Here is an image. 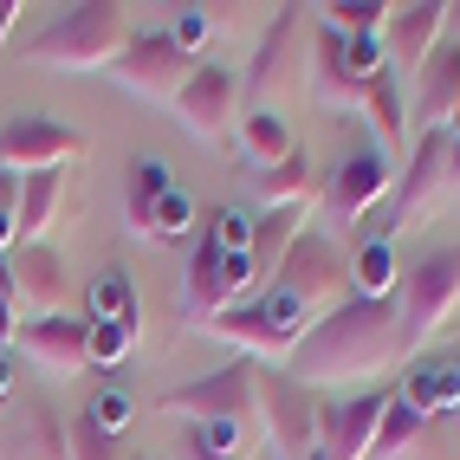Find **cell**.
Instances as JSON below:
<instances>
[{
	"mask_svg": "<svg viewBox=\"0 0 460 460\" xmlns=\"http://www.w3.org/2000/svg\"><path fill=\"white\" fill-rule=\"evenodd\" d=\"M402 357V312L389 298H337L331 312H318L305 324V337L286 357V376H298L305 389L318 383H363L383 376Z\"/></svg>",
	"mask_w": 460,
	"mask_h": 460,
	"instance_id": "cell-1",
	"label": "cell"
},
{
	"mask_svg": "<svg viewBox=\"0 0 460 460\" xmlns=\"http://www.w3.org/2000/svg\"><path fill=\"white\" fill-rule=\"evenodd\" d=\"M130 40V7L117 0H78V7H58L46 20V33L26 40L33 66H58V72H104Z\"/></svg>",
	"mask_w": 460,
	"mask_h": 460,
	"instance_id": "cell-2",
	"label": "cell"
},
{
	"mask_svg": "<svg viewBox=\"0 0 460 460\" xmlns=\"http://www.w3.org/2000/svg\"><path fill=\"white\" fill-rule=\"evenodd\" d=\"M253 370H260V363L234 357V363H221V370H208V376L181 383V389H163L156 409H163V415H189L195 428H247V435H260Z\"/></svg>",
	"mask_w": 460,
	"mask_h": 460,
	"instance_id": "cell-3",
	"label": "cell"
},
{
	"mask_svg": "<svg viewBox=\"0 0 460 460\" xmlns=\"http://www.w3.org/2000/svg\"><path fill=\"white\" fill-rule=\"evenodd\" d=\"M305 324H312V312H305V305H292L286 292L266 286L260 298H240V305H227V312H214L201 331L221 337V344H240V350L266 357L272 370H286V357H292V344L305 337Z\"/></svg>",
	"mask_w": 460,
	"mask_h": 460,
	"instance_id": "cell-4",
	"label": "cell"
},
{
	"mask_svg": "<svg viewBox=\"0 0 460 460\" xmlns=\"http://www.w3.org/2000/svg\"><path fill=\"white\" fill-rule=\"evenodd\" d=\"M460 305V240L454 247L421 253L402 279H395V312H402V357H421L435 324Z\"/></svg>",
	"mask_w": 460,
	"mask_h": 460,
	"instance_id": "cell-5",
	"label": "cell"
},
{
	"mask_svg": "<svg viewBox=\"0 0 460 460\" xmlns=\"http://www.w3.org/2000/svg\"><path fill=\"white\" fill-rule=\"evenodd\" d=\"M253 395H260V428L279 460H305L318 447V389H305L298 376L260 363L253 370Z\"/></svg>",
	"mask_w": 460,
	"mask_h": 460,
	"instance_id": "cell-6",
	"label": "cell"
},
{
	"mask_svg": "<svg viewBox=\"0 0 460 460\" xmlns=\"http://www.w3.org/2000/svg\"><path fill=\"white\" fill-rule=\"evenodd\" d=\"M447 143H454L447 130H415V137H409V163L395 169V201H389L383 227H376L370 240H395L402 227H415L421 208L447 189Z\"/></svg>",
	"mask_w": 460,
	"mask_h": 460,
	"instance_id": "cell-7",
	"label": "cell"
},
{
	"mask_svg": "<svg viewBox=\"0 0 460 460\" xmlns=\"http://www.w3.org/2000/svg\"><path fill=\"white\" fill-rule=\"evenodd\" d=\"M124 91H137V98H175L181 84H189V72H195V58L181 52L163 26H149V33H130L124 40V52L104 66Z\"/></svg>",
	"mask_w": 460,
	"mask_h": 460,
	"instance_id": "cell-8",
	"label": "cell"
},
{
	"mask_svg": "<svg viewBox=\"0 0 460 460\" xmlns=\"http://www.w3.org/2000/svg\"><path fill=\"white\" fill-rule=\"evenodd\" d=\"M272 292H286L292 305H305V312L318 318V305L331 312L337 305V286H344V266H337V247L318 234V227H298V240L286 247V260L272 266Z\"/></svg>",
	"mask_w": 460,
	"mask_h": 460,
	"instance_id": "cell-9",
	"label": "cell"
},
{
	"mask_svg": "<svg viewBox=\"0 0 460 460\" xmlns=\"http://www.w3.org/2000/svg\"><path fill=\"white\" fill-rule=\"evenodd\" d=\"M169 104H175V124H181V130H195L201 143H227L234 111H240V72L201 58V66L189 72V84H181Z\"/></svg>",
	"mask_w": 460,
	"mask_h": 460,
	"instance_id": "cell-10",
	"label": "cell"
},
{
	"mask_svg": "<svg viewBox=\"0 0 460 460\" xmlns=\"http://www.w3.org/2000/svg\"><path fill=\"white\" fill-rule=\"evenodd\" d=\"M395 389H357V395H318V454L324 460H363L376 441V421Z\"/></svg>",
	"mask_w": 460,
	"mask_h": 460,
	"instance_id": "cell-11",
	"label": "cell"
},
{
	"mask_svg": "<svg viewBox=\"0 0 460 460\" xmlns=\"http://www.w3.org/2000/svg\"><path fill=\"white\" fill-rule=\"evenodd\" d=\"M84 156V137L78 130H66V124H52V117H7L0 124V169L7 175H40V169H66V163H78Z\"/></svg>",
	"mask_w": 460,
	"mask_h": 460,
	"instance_id": "cell-12",
	"label": "cell"
},
{
	"mask_svg": "<svg viewBox=\"0 0 460 460\" xmlns=\"http://www.w3.org/2000/svg\"><path fill=\"white\" fill-rule=\"evenodd\" d=\"M13 344L26 350V363H40L46 376H78L84 370V318L78 312H40V318H26Z\"/></svg>",
	"mask_w": 460,
	"mask_h": 460,
	"instance_id": "cell-13",
	"label": "cell"
},
{
	"mask_svg": "<svg viewBox=\"0 0 460 460\" xmlns=\"http://www.w3.org/2000/svg\"><path fill=\"white\" fill-rule=\"evenodd\" d=\"M0 460H72V447H66V415H58L46 395L7 409V421H0Z\"/></svg>",
	"mask_w": 460,
	"mask_h": 460,
	"instance_id": "cell-14",
	"label": "cell"
},
{
	"mask_svg": "<svg viewBox=\"0 0 460 460\" xmlns=\"http://www.w3.org/2000/svg\"><path fill=\"white\" fill-rule=\"evenodd\" d=\"M389 189H395V163L383 156V149H357V156L337 163L331 189H324V201H331L337 221H363V214H370Z\"/></svg>",
	"mask_w": 460,
	"mask_h": 460,
	"instance_id": "cell-15",
	"label": "cell"
},
{
	"mask_svg": "<svg viewBox=\"0 0 460 460\" xmlns=\"http://www.w3.org/2000/svg\"><path fill=\"white\" fill-rule=\"evenodd\" d=\"M402 402L421 415V421H454L460 415V357L441 350V357H409V376H402Z\"/></svg>",
	"mask_w": 460,
	"mask_h": 460,
	"instance_id": "cell-16",
	"label": "cell"
},
{
	"mask_svg": "<svg viewBox=\"0 0 460 460\" xmlns=\"http://www.w3.org/2000/svg\"><path fill=\"white\" fill-rule=\"evenodd\" d=\"M460 98V40L435 46L428 52V66L415 72V98H409V137L415 130H441L447 124V111Z\"/></svg>",
	"mask_w": 460,
	"mask_h": 460,
	"instance_id": "cell-17",
	"label": "cell"
},
{
	"mask_svg": "<svg viewBox=\"0 0 460 460\" xmlns=\"http://www.w3.org/2000/svg\"><path fill=\"white\" fill-rule=\"evenodd\" d=\"M298 33H305V7H279L272 13V26L260 33V46H253V66L240 72V98H266V91H279V78H286V66H292V46H298Z\"/></svg>",
	"mask_w": 460,
	"mask_h": 460,
	"instance_id": "cell-18",
	"label": "cell"
},
{
	"mask_svg": "<svg viewBox=\"0 0 460 460\" xmlns=\"http://www.w3.org/2000/svg\"><path fill=\"white\" fill-rule=\"evenodd\" d=\"M383 46L395 52V72H421L428 52L441 46V7L435 0H409V7H389V26H383Z\"/></svg>",
	"mask_w": 460,
	"mask_h": 460,
	"instance_id": "cell-19",
	"label": "cell"
},
{
	"mask_svg": "<svg viewBox=\"0 0 460 460\" xmlns=\"http://www.w3.org/2000/svg\"><path fill=\"white\" fill-rule=\"evenodd\" d=\"M13 298L33 305V312H66V260L46 240L13 247Z\"/></svg>",
	"mask_w": 460,
	"mask_h": 460,
	"instance_id": "cell-20",
	"label": "cell"
},
{
	"mask_svg": "<svg viewBox=\"0 0 460 460\" xmlns=\"http://www.w3.org/2000/svg\"><path fill=\"white\" fill-rule=\"evenodd\" d=\"M221 240H214L208 227H201V240H195V253H189V272H181V318H195V324H208L214 312H227V286H221Z\"/></svg>",
	"mask_w": 460,
	"mask_h": 460,
	"instance_id": "cell-21",
	"label": "cell"
},
{
	"mask_svg": "<svg viewBox=\"0 0 460 460\" xmlns=\"http://www.w3.org/2000/svg\"><path fill=\"white\" fill-rule=\"evenodd\" d=\"M363 117H370V130H376V143H383V156L395 163L409 149V98H402V84H395V72L383 66L370 84H363V104H357Z\"/></svg>",
	"mask_w": 460,
	"mask_h": 460,
	"instance_id": "cell-22",
	"label": "cell"
},
{
	"mask_svg": "<svg viewBox=\"0 0 460 460\" xmlns=\"http://www.w3.org/2000/svg\"><path fill=\"white\" fill-rule=\"evenodd\" d=\"M58 201H66V169L20 175V201H13V234H20V247L46 240V227L58 221Z\"/></svg>",
	"mask_w": 460,
	"mask_h": 460,
	"instance_id": "cell-23",
	"label": "cell"
},
{
	"mask_svg": "<svg viewBox=\"0 0 460 460\" xmlns=\"http://www.w3.org/2000/svg\"><path fill=\"white\" fill-rule=\"evenodd\" d=\"M312 84H318L324 104H363V84L344 72V33L324 26V20H318V33H312Z\"/></svg>",
	"mask_w": 460,
	"mask_h": 460,
	"instance_id": "cell-24",
	"label": "cell"
},
{
	"mask_svg": "<svg viewBox=\"0 0 460 460\" xmlns=\"http://www.w3.org/2000/svg\"><path fill=\"white\" fill-rule=\"evenodd\" d=\"M240 149H247L253 169H272V163H286L298 143H292L286 117L272 111V104H247V111H240Z\"/></svg>",
	"mask_w": 460,
	"mask_h": 460,
	"instance_id": "cell-25",
	"label": "cell"
},
{
	"mask_svg": "<svg viewBox=\"0 0 460 460\" xmlns=\"http://www.w3.org/2000/svg\"><path fill=\"white\" fill-rule=\"evenodd\" d=\"M298 227H305V208H266L260 221H253V247H247V260H253V279H260V286L272 279V266L286 260V247L298 240Z\"/></svg>",
	"mask_w": 460,
	"mask_h": 460,
	"instance_id": "cell-26",
	"label": "cell"
},
{
	"mask_svg": "<svg viewBox=\"0 0 460 460\" xmlns=\"http://www.w3.org/2000/svg\"><path fill=\"white\" fill-rule=\"evenodd\" d=\"M253 181H260L266 208H305V201H312V189H318V169H312V156H305V149H292L286 163L253 169Z\"/></svg>",
	"mask_w": 460,
	"mask_h": 460,
	"instance_id": "cell-27",
	"label": "cell"
},
{
	"mask_svg": "<svg viewBox=\"0 0 460 460\" xmlns=\"http://www.w3.org/2000/svg\"><path fill=\"white\" fill-rule=\"evenodd\" d=\"M344 279H350V298H389L395 292V253H389V240H363V247L350 253V266H344Z\"/></svg>",
	"mask_w": 460,
	"mask_h": 460,
	"instance_id": "cell-28",
	"label": "cell"
},
{
	"mask_svg": "<svg viewBox=\"0 0 460 460\" xmlns=\"http://www.w3.org/2000/svg\"><path fill=\"white\" fill-rule=\"evenodd\" d=\"M137 331H143V318H84V363L117 370L137 350Z\"/></svg>",
	"mask_w": 460,
	"mask_h": 460,
	"instance_id": "cell-29",
	"label": "cell"
},
{
	"mask_svg": "<svg viewBox=\"0 0 460 460\" xmlns=\"http://www.w3.org/2000/svg\"><path fill=\"white\" fill-rule=\"evenodd\" d=\"M421 415L402 402V395H389V409H383V421H376V441H370V454H363V460H402L415 441H421Z\"/></svg>",
	"mask_w": 460,
	"mask_h": 460,
	"instance_id": "cell-30",
	"label": "cell"
},
{
	"mask_svg": "<svg viewBox=\"0 0 460 460\" xmlns=\"http://www.w3.org/2000/svg\"><path fill=\"white\" fill-rule=\"evenodd\" d=\"M175 189V175H169V163L163 156H143V163H130V234H143V221H149V208H156L163 195Z\"/></svg>",
	"mask_w": 460,
	"mask_h": 460,
	"instance_id": "cell-31",
	"label": "cell"
},
{
	"mask_svg": "<svg viewBox=\"0 0 460 460\" xmlns=\"http://www.w3.org/2000/svg\"><path fill=\"white\" fill-rule=\"evenodd\" d=\"M84 318H143V312H137V286H130V272L104 266L98 279H91V292H84Z\"/></svg>",
	"mask_w": 460,
	"mask_h": 460,
	"instance_id": "cell-32",
	"label": "cell"
},
{
	"mask_svg": "<svg viewBox=\"0 0 460 460\" xmlns=\"http://www.w3.org/2000/svg\"><path fill=\"white\" fill-rule=\"evenodd\" d=\"M66 447H72V460H137L124 435L98 428L91 415H66Z\"/></svg>",
	"mask_w": 460,
	"mask_h": 460,
	"instance_id": "cell-33",
	"label": "cell"
},
{
	"mask_svg": "<svg viewBox=\"0 0 460 460\" xmlns=\"http://www.w3.org/2000/svg\"><path fill=\"white\" fill-rule=\"evenodd\" d=\"M189 227H195V201H189V189H169L156 208H149V221H143V240H163V247H181V240H189Z\"/></svg>",
	"mask_w": 460,
	"mask_h": 460,
	"instance_id": "cell-34",
	"label": "cell"
},
{
	"mask_svg": "<svg viewBox=\"0 0 460 460\" xmlns=\"http://www.w3.org/2000/svg\"><path fill=\"white\" fill-rule=\"evenodd\" d=\"M324 26H337L344 40L383 33V26H389V7H383V0H337V7H324Z\"/></svg>",
	"mask_w": 460,
	"mask_h": 460,
	"instance_id": "cell-35",
	"label": "cell"
},
{
	"mask_svg": "<svg viewBox=\"0 0 460 460\" xmlns=\"http://www.w3.org/2000/svg\"><path fill=\"white\" fill-rule=\"evenodd\" d=\"M214 240H221V253H247L253 247V221L240 208H208V221H201Z\"/></svg>",
	"mask_w": 460,
	"mask_h": 460,
	"instance_id": "cell-36",
	"label": "cell"
},
{
	"mask_svg": "<svg viewBox=\"0 0 460 460\" xmlns=\"http://www.w3.org/2000/svg\"><path fill=\"white\" fill-rule=\"evenodd\" d=\"M84 415L98 421V428H111V435H124V428H130V415H137V395L111 383V389H104V395H98V402H91Z\"/></svg>",
	"mask_w": 460,
	"mask_h": 460,
	"instance_id": "cell-37",
	"label": "cell"
},
{
	"mask_svg": "<svg viewBox=\"0 0 460 460\" xmlns=\"http://www.w3.org/2000/svg\"><path fill=\"white\" fill-rule=\"evenodd\" d=\"M208 33H214V7H181V13H175V26H169V40L189 52V58L201 52V40H208Z\"/></svg>",
	"mask_w": 460,
	"mask_h": 460,
	"instance_id": "cell-38",
	"label": "cell"
},
{
	"mask_svg": "<svg viewBox=\"0 0 460 460\" xmlns=\"http://www.w3.org/2000/svg\"><path fill=\"white\" fill-rule=\"evenodd\" d=\"M13 337H20V298H13V292H0V344L13 350Z\"/></svg>",
	"mask_w": 460,
	"mask_h": 460,
	"instance_id": "cell-39",
	"label": "cell"
},
{
	"mask_svg": "<svg viewBox=\"0 0 460 460\" xmlns=\"http://www.w3.org/2000/svg\"><path fill=\"white\" fill-rule=\"evenodd\" d=\"M169 460H221V454H208L201 441H195V428H175V454Z\"/></svg>",
	"mask_w": 460,
	"mask_h": 460,
	"instance_id": "cell-40",
	"label": "cell"
},
{
	"mask_svg": "<svg viewBox=\"0 0 460 460\" xmlns=\"http://www.w3.org/2000/svg\"><path fill=\"white\" fill-rule=\"evenodd\" d=\"M13 201H20V175L0 169V221H13Z\"/></svg>",
	"mask_w": 460,
	"mask_h": 460,
	"instance_id": "cell-41",
	"label": "cell"
},
{
	"mask_svg": "<svg viewBox=\"0 0 460 460\" xmlns=\"http://www.w3.org/2000/svg\"><path fill=\"white\" fill-rule=\"evenodd\" d=\"M13 395H20V383H13V350L0 344V402H13Z\"/></svg>",
	"mask_w": 460,
	"mask_h": 460,
	"instance_id": "cell-42",
	"label": "cell"
},
{
	"mask_svg": "<svg viewBox=\"0 0 460 460\" xmlns=\"http://www.w3.org/2000/svg\"><path fill=\"white\" fill-rule=\"evenodd\" d=\"M441 33H454V40H460V0H447V7H441Z\"/></svg>",
	"mask_w": 460,
	"mask_h": 460,
	"instance_id": "cell-43",
	"label": "cell"
},
{
	"mask_svg": "<svg viewBox=\"0 0 460 460\" xmlns=\"http://www.w3.org/2000/svg\"><path fill=\"white\" fill-rule=\"evenodd\" d=\"M13 20H20V7H13V0H0V46H7V33H13Z\"/></svg>",
	"mask_w": 460,
	"mask_h": 460,
	"instance_id": "cell-44",
	"label": "cell"
},
{
	"mask_svg": "<svg viewBox=\"0 0 460 460\" xmlns=\"http://www.w3.org/2000/svg\"><path fill=\"white\" fill-rule=\"evenodd\" d=\"M0 292H13V253H0Z\"/></svg>",
	"mask_w": 460,
	"mask_h": 460,
	"instance_id": "cell-45",
	"label": "cell"
},
{
	"mask_svg": "<svg viewBox=\"0 0 460 460\" xmlns=\"http://www.w3.org/2000/svg\"><path fill=\"white\" fill-rule=\"evenodd\" d=\"M305 460H324V454H318V447H312V454H305Z\"/></svg>",
	"mask_w": 460,
	"mask_h": 460,
	"instance_id": "cell-46",
	"label": "cell"
},
{
	"mask_svg": "<svg viewBox=\"0 0 460 460\" xmlns=\"http://www.w3.org/2000/svg\"><path fill=\"white\" fill-rule=\"evenodd\" d=\"M137 460H156V454H137Z\"/></svg>",
	"mask_w": 460,
	"mask_h": 460,
	"instance_id": "cell-47",
	"label": "cell"
},
{
	"mask_svg": "<svg viewBox=\"0 0 460 460\" xmlns=\"http://www.w3.org/2000/svg\"><path fill=\"white\" fill-rule=\"evenodd\" d=\"M454 357H460V344H454Z\"/></svg>",
	"mask_w": 460,
	"mask_h": 460,
	"instance_id": "cell-48",
	"label": "cell"
}]
</instances>
